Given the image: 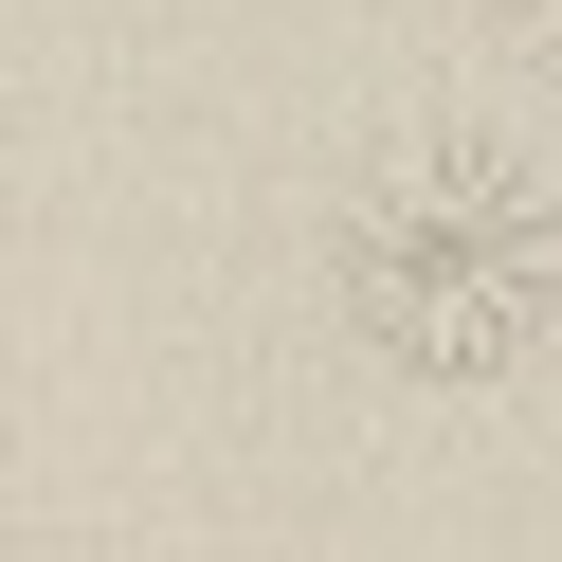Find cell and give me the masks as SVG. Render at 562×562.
Listing matches in <instances>:
<instances>
[{
    "instance_id": "cell-1",
    "label": "cell",
    "mask_w": 562,
    "mask_h": 562,
    "mask_svg": "<svg viewBox=\"0 0 562 562\" xmlns=\"http://www.w3.org/2000/svg\"><path fill=\"white\" fill-rule=\"evenodd\" d=\"M327 291L400 381H508L562 327V182L508 127H400L327 218Z\"/></svg>"
},
{
    "instance_id": "cell-2",
    "label": "cell",
    "mask_w": 562,
    "mask_h": 562,
    "mask_svg": "<svg viewBox=\"0 0 562 562\" xmlns=\"http://www.w3.org/2000/svg\"><path fill=\"white\" fill-rule=\"evenodd\" d=\"M508 55H544V74H562V0H508Z\"/></svg>"
}]
</instances>
